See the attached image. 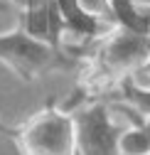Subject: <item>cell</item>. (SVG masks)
I'll return each instance as SVG.
<instances>
[{
    "mask_svg": "<svg viewBox=\"0 0 150 155\" xmlns=\"http://www.w3.org/2000/svg\"><path fill=\"white\" fill-rule=\"evenodd\" d=\"M145 153H150V143L143 126H128L121 135V155H145Z\"/></svg>",
    "mask_w": 150,
    "mask_h": 155,
    "instance_id": "52a82bcc",
    "label": "cell"
},
{
    "mask_svg": "<svg viewBox=\"0 0 150 155\" xmlns=\"http://www.w3.org/2000/svg\"><path fill=\"white\" fill-rule=\"evenodd\" d=\"M143 130H145V135H148V143H150V118H145V123H143Z\"/></svg>",
    "mask_w": 150,
    "mask_h": 155,
    "instance_id": "8fae6325",
    "label": "cell"
},
{
    "mask_svg": "<svg viewBox=\"0 0 150 155\" xmlns=\"http://www.w3.org/2000/svg\"><path fill=\"white\" fill-rule=\"evenodd\" d=\"M0 135L10 138L20 155H77L74 113L54 104H47L15 128L0 121Z\"/></svg>",
    "mask_w": 150,
    "mask_h": 155,
    "instance_id": "6da1fadb",
    "label": "cell"
},
{
    "mask_svg": "<svg viewBox=\"0 0 150 155\" xmlns=\"http://www.w3.org/2000/svg\"><path fill=\"white\" fill-rule=\"evenodd\" d=\"M128 79L133 81V84H138V86H143V89H150V57L128 76Z\"/></svg>",
    "mask_w": 150,
    "mask_h": 155,
    "instance_id": "ba28073f",
    "label": "cell"
},
{
    "mask_svg": "<svg viewBox=\"0 0 150 155\" xmlns=\"http://www.w3.org/2000/svg\"><path fill=\"white\" fill-rule=\"evenodd\" d=\"M0 64H5L25 84L37 81L49 71H67L74 67L71 52L47 40L30 35L25 27H12L0 32Z\"/></svg>",
    "mask_w": 150,
    "mask_h": 155,
    "instance_id": "7a4b0ae2",
    "label": "cell"
},
{
    "mask_svg": "<svg viewBox=\"0 0 150 155\" xmlns=\"http://www.w3.org/2000/svg\"><path fill=\"white\" fill-rule=\"evenodd\" d=\"M77 155H121V135L128 126L103 101H91L74 111Z\"/></svg>",
    "mask_w": 150,
    "mask_h": 155,
    "instance_id": "277c9868",
    "label": "cell"
},
{
    "mask_svg": "<svg viewBox=\"0 0 150 155\" xmlns=\"http://www.w3.org/2000/svg\"><path fill=\"white\" fill-rule=\"evenodd\" d=\"M118 94H121V101L133 106L143 118H150V89H143V86L133 84L126 76V79L118 81Z\"/></svg>",
    "mask_w": 150,
    "mask_h": 155,
    "instance_id": "5b68a950",
    "label": "cell"
},
{
    "mask_svg": "<svg viewBox=\"0 0 150 155\" xmlns=\"http://www.w3.org/2000/svg\"><path fill=\"white\" fill-rule=\"evenodd\" d=\"M150 57V35L135 32L126 27H113L101 42L93 54V74L96 79L121 81L130 76L145 59Z\"/></svg>",
    "mask_w": 150,
    "mask_h": 155,
    "instance_id": "3957f363",
    "label": "cell"
},
{
    "mask_svg": "<svg viewBox=\"0 0 150 155\" xmlns=\"http://www.w3.org/2000/svg\"><path fill=\"white\" fill-rule=\"evenodd\" d=\"M77 8H79L81 15L89 17V20L101 22V25L108 27V30L118 27L116 15H113V8H111V0H77Z\"/></svg>",
    "mask_w": 150,
    "mask_h": 155,
    "instance_id": "8992f818",
    "label": "cell"
},
{
    "mask_svg": "<svg viewBox=\"0 0 150 155\" xmlns=\"http://www.w3.org/2000/svg\"><path fill=\"white\" fill-rule=\"evenodd\" d=\"M5 12H17V10L12 8L10 0H0V15H5Z\"/></svg>",
    "mask_w": 150,
    "mask_h": 155,
    "instance_id": "9c48e42d",
    "label": "cell"
},
{
    "mask_svg": "<svg viewBox=\"0 0 150 155\" xmlns=\"http://www.w3.org/2000/svg\"><path fill=\"white\" fill-rule=\"evenodd\" d=\"M145 155H150V153H145Z\"/></svg>",
    "mask_w": 150,
    "mask_h": 155,
    "instance_id": "7c38bea8",
    "label": "cell"
},
{
    "mask_svg": "<svg viewBox=\"0 0 150 155\" xmlns=\"http://www.w3.org/2000/svg\"><path fill=\"white\" fill-rule=\"evenodd\" d=\"M140 17L145 20V25L150 27V8H140Z\"/></svg>",
    "mask_w": 150,
    "mask_h": 155,
    "instance_id": "30bf717a",
    "label": "cell"
}]
</instances>
